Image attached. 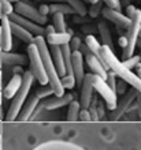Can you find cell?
<instances>
[{"label": "cell", "mask_w": 141, "mask_h": 150, "mask_svg": "<svg viewBox=\"0 0 141 150\" xmlns=\"http://www.w3.org/2000/svg\"><path fill=\"white\" fill-rule=\"evenodd\" d=\"M63 14V15H70V14H74V10L66 3V1H63V3H54L52 6H49V14Z\"/></svg>", "instance_id": "d4e9b609"}, {"label": "cell", "mask_w": 141, "mask_h": 150, "mask_svg": "<svg viewBox=\"0 0 141 150\" xmlns=\"http://www.w3.org/2000/svg\"><path fill=\"white\" fill-rule=\"evenodd\" d=\"M118 42H119V45L122 47V49H125V48L127 47V38H126V36H122Z\"/></svg>", "instance_id": "b9f144b4"}, {"label": "cell", "mask_w": 141, "mask_h": 150, "mask_svg": "<svg viewBox=\"0 0 141 150\" xmlns=\"http://www.w3.org/2000/svg\"><path fill=\"white\" fill-rule=\"evenodd\" d=\"M140 60H141V56H132V57H129L127 60H125V62H122V64L125 66L127 70H133V68H136L140 64Z\"/></svg>", "instance_id": "4dcf8cb0"}, {"label": "cell", "mask_w": 141, "mask_h": 150, "mask_svg": "<svg viewBox=\"0 0 141 150\" xmlns=\"http://www.w3.org/2000/svg\"><path fill=\"white\" fill-rule=\"evenodd\" d=\"M79 111H81V105H79V101H77V100H73V101L69 104V111H67V120H69V122H77V120H78Z\"/></svg>", "instance_id": "484cf974"}, {"label": "cell", "mask_w": 141, "mask_h": 150, "mask_svg": "<svg viewBox=\"0 0 141 150\" xmlns=\"http://www.w3.org/2000/svg\"><path fill=\"white\" fill-rule=\"evenodd\" d=\"M96 111H97V115H99V120L104 116V104L100 103L99 105H96Z\"/></svg>", "instance_id": "60d3db41"}, {"label": "cell", "mask_w": 141, "mask_h": 150, "mask_svg": "<svg viewBox=\"0 0 141 150\" xmlns=\"http://www.w3.org/2000/svg\"><path fill=\"white\" fill-rule=\"evenodd\" d=\"M1 101H3V93L0 91V105H1Z\"/></svg>", "instance_id": "816d5d0a"}, {"label": "cell", "mask_w": 141, "mask_h": 150, "mask_svg": "<svg viewBox=\"0 0 141 150\" xmlns=\"http://www.w3.org/2000/svg\"><path fill=\"white\" fill-rule=\"evenodd\" d=\"M54 94V90H52V87L49 85H44V86H40L37 90H36V96L39 97L40 100L41 98H48V97H51Z\"/></svg>", "instance_id": "f546056e"}, {"label": "cell", "mask_w": 141, "mask_h": 150, "mask_svg": "<svg viewBox=\"0 0 141 150\" xmlns=\"http://www.w3.org/2000/svg\"><path fill=\"white\" fill-rule=\"evenodd\" d=\"M85 59H86V63H88V66H89V68H90V71H92V74L97 75V76H100V78H103L104 81H106L107 70L103 67V64L96 59V56L92 55L90 52H88V53L85 55Z\"/></svg>", "instance_id": "d6986e66"}, {"label": "cell", "mask_w": 141, "mask_h": 150, "mask_svg": "<svg viewBox=\"0 0 141 150\" xmlns=\"http://www.w3.org/2000/svg\"><path fill=\"white\" fill-rule=\"evenodd\" d=\"M78 120H81V122H92V120H90L89 111H88V109H81L79 115H78Z\"/></svg>", "instance_id": "74e56055"}, {"label": "cell", "mask_w": 141, "mask_h": 150, "mask_svg": "<svg viewBox=\"0 0 141 150\" xmlns=\"http://www.w3.org/2000/svg\"><path fill=\"white\" fill-rule=\"evenodd\" d=\"M74 98V94L73 93H64L63 96H54V97H48V98H44L41 101L44 109L47 111H54V109H58V108H62L64 105H69V104L73 101Z\"/></svg>", "instance_id": "30bf717a"}, {"label": "cell", "mask_w": 141, "mask_h": 150, "mask_svg": "<svg viewBox=\"0 0 141 150\" xmlns=\"http://www.w3.org/2000/svg\"><path fill=\"white\" fill-rule=\"evenodd\" d=\"M44 33H45V36H48V34H52V33H55V28H54L52 25H49V26H47V28L44 29Z\"/></svg>", "instance_id": "7bdbcfd3"}, {"label": "cell", "mask_w": 141, "mask_h": 150, "mask_svg": "<svg viewBox=\"0 0 141 150\" xmlns=\"http://www.w3.org/2000/svg\"><path fill=\"white\" fill-rule=\"evenodd\" d=\"M71 34L67 32H55L52 33V34H48V36H45V42H47V45H51V47H54V45H56V47H62V45H66V44L70 42L71 40Z\"/></svg>", "instance_id": "ffe728a7"}, {"label": "cell", "mask_w": 141, "mask_h": 150, "mask_svg": "<svg viewBox=\"0 0 141 150\" xmlns=\"http://www.w3.org/2000/svg\"><path fill=\"white\" fill-rule=\"evenodd\" d=\"M0 7H1V11H3L4 16L11 15L12 12H14V6H12L11 1H8V0H1V1H0Z\"/></svg>", "instance_id": "1f68e13d"}, {"label": "cell", "mask_w": 141, "mask_h": 150, "mask_svg": "<svg viewBox=\"0 0 141 150\" xmlns=\"http://www.w3.org/2000/svg\"><path fill=\"white\" fill-rule=\"evenodd\" d=\"M1 25H0V48L3 52H10L12 48V33L11 26H10V19L8 16L1 18Z\"/></svg>", "instance_id": "8fae6325"}, {"label": "cell", "mask_w": 141, "mask_h": 150, "mask_svg": "<svg viewBox=\"0 0 141 150\" xmlns=\"http://www.w3.org/2000/svg\"><path fill=\"white\" fill-rule=\"evenodd\" d=\"M136 98H137V101H138V116L141 117V94L140 93H137V97H136Z\"/></svg>", "instance_id": "f6af8a7d"}, {"label": "cell", "mask_w": 141, "mask_h": 150, "mask_svg": "<svg viewBox=\"0 0 141 150\" xmlns=\"http://www.w3.org/2000/svg\"><path fill=\"white\" fill-rule=\"evenodd\" d=\"M71 70H73V75L75 78V83L81 86V83L85 76V70H84V56L81 52H74L71 55Z\"/></svg>", "instance_id": "9a60e30c"}, {"label": "cell", "mask_w": 141, "mask_h": 150, "mask_svg": "<svg viewBox=\"0 0 141 150\" xmlns=\"http://www.w3.org/2000/svg\"><path fill=\"white\" fill-rule=\"evenodd\" d=\"M1 81H3V75H1V71H0V89H1Z\"/></svg>", "instance_id": "f907efd6"}, {"label": "cell", "mask_w": 141, "mask_h": 150, "mask_svg": "<svg viewBox=\"0 0 141 150\" xmlns=\"http://www.w3.org/2000/svg\"><path fill=\"white\" fill-rule=\"evenodd\" d=\"M140 37H141V29H140Z\"/></svg>", "instance_id": "db71d44e"}, {"label": "cell", "mask_w": 141, "mask_h": 150, "mask_svg": "<svg viewBox=\"0 0 141 150\" xmlns=\"http://www.w3.org/2000/svg\"><path fill=\"white\" fill-rule=\"evenodd\" d=\"M69 45V48H70V51H71V53H74V52H78L79 51V48H81V40L78 38V37H71V40H70V42L67 44Z\"/></svg>", "instance_id": "d6a6232c"}, {"label": "cell", "mask_w": 141, "mask_h": 150, "mask_svg": "<svg viewBox=\"0 0 141 150\" xmlns=\"http://www.w3.org/2000/svg\"><path fill=\"white\" fill-rule=\"evenodd\" d=\"M29 62L28 56L19 55V53H11V52H3V64L8 66H25Z\"/></svg>", "instance_id": "7402d4cb"}, {"label": "cell", "mask_w": 141, "mask_h": 150, "mask_svg": "<svg viewBox=\"0 0 141 150\" xmlns=\"http://www.w3.org/2000/svg\"><path fill=\"white\" fill-rule=\"evenodd\" d=\"M39 12L41 14V15L47 16L48 14H49V6H47V4H41L39 8Z\"/></svg>", "instance_id": "ab89813d"}, {"label": "cell", "mask_w": 141, "mask_h": 150, "mask_svg": "<svg viewBox=\"0 0 141 150\" xmlns=\"http://www.w3.org/2000/svg\"><path fill=\"white\" fill-rule=\"evenodd\" d=\"M85 45H86V48L89 49L90 53L96 56V59H97L99 62L103 64V67H104L107 71H108L110 68H108V66H107V63H106V60H104V57H103L102 45L99 44V41L96 40V37H93V36H86L85 37Z\"/></svg>", "instance_id": "e0dca14e"}, {"label": "cell", "mask_w": 141, "mask_h": 150, "mask_svg": "<svg viewBox=\"0 0 141 150\" xmlns=\"http://www.w3.org/2000/svg\"><path fill=\"white\" fill-rule=\"evenodd\" d=\"M3 66V51H1V48H0V67Z\"/></svg>", "instance_id": "7dc6e473"}, {"label": "cell", "mask_w": 141, "mask_h": 150, "mask_svg": "<svg viewBox=\"0 0 141 150\" xmlns=\"http://www.w3.org/2000/svg\"><path fill=\"white\" fill-rule=\"evenodd\" d=\"M85 1H89V3L92 4V6H93V4H97L99 1H100V0H85Z\"/></svg>", "instance_id": "c3c4849f"}, {"label": "cell", "mask_w": 141, "mask_h": 150, "mask_svg": "<svg viewBox=\"0 0 141 150\" xmlns=\"http://www.w3.org/2000/svg\"><path fill=\"white\" fill-rule=\"evenodd\" d=\"M136 97H137V90H134V89L133 90H130V91H127V93H125L123 97H122V100L117 104L115 109L111 111V115H110L111 120H118V119H121L122 116H123V113L129 109L130 105L133 104V101L136 100Z\"/></svg>", "instance_id": "9c48e42d"}, {"label": "cell", "mask_w": 141, "mask_h": 150, "mask_svg": "<svg viewBox=\"0 0 141 150\" xmlns=\"http://www.w3.org/2000/svg\"><path fill=\"white\" fill-rule=\"evenodd\" d=\"M102 1L106 4L107 7L114 8V10H118V11H119V8H121V3H119V0H102Z\"/></svg>", "instance_id": "d590c367"}, {"label": "cell", "mask_w": 141, "mask_h": 150, "mask_svg": "<svg viewBox=\"0 0 141 150\" xmlns=\"http://www.w3.org/2000/svg\"><path fill=\"white\" fill-rule=\"evenodd\" d=\"M93 89L102 96L103 101L107 104L106 107L110 111H114L118 104V98L115 91L111 90V87L107 85L106 81L103 78H100V76H97V75H93Z\"/></svg>", "instance_id": "8992f818"}, {"label": "cell", "mask_w": 141, "mask_h": 150, "mask_svg": "<svg viewBox=\"0 0 141 150\" xmlns=\"http://www.w3.org/2000/svg\"><path fill=\"white\" fill-rule=\"evenodd\" d=\"M136 72H137V74H136V75H137L138 78H140V79H141V63H140V64H138L137 67H136Z\"/></svg>", "instance_id": "bcb514c9"}, {"label": "cell", "mask_w": 141, "mask_h": 150, "mask_svg": "<svg viewBox=\"0 0 141 150\" xmlns=\"http://www.w3.org/2000/svg\"><path fill=\"white\" fill-rule=\"evenodd\" d=\"M48 1H52V3H63L64 0H48Z\"/></svg>", "instance_id": "681fc988"}, {"label": "cell", "mask_w": 141, "mask_h": 150, "mask_svg": "<svg viewBox=\"0 0 141 150\" xmlns=\"http://www.w3.org/2000/svg\"><path fill=\"white\" fill-rule=\"evenodd\" d=\"M60 83H62L63 89H67V90H71V89L77 85V83H75L74 75H71V74H66L64 76H62V78H60Z\"/></svg>", "instance_id": "f1b7e54d"}, {"label": "cell", "mask_w": 141, "mask_h": 150, "mask_svg": "<svg viewBox=\"0 0 141 150\" xmlns=\"http://www.w3.org/2000/svg\"><path fill=\"white\" fill-rule=\"evenodd\" d=\"M8 1H11V3H12V1H15V3H16V1H19V0H8Z\"/></svg>", "instance_id": "f5cc1de1"}, {"label": "cell", "mask_w": 141, "mask_h": 150, "mask_svg": "<svg viewBox=\"0 0 141 150\" xmlns=\"http://www.w3.org/2000/svg\"><path fill=\"white\" fill-rule=\"evenodd\" d=\"M21 85H22V75L21 74H14L12 78L10 79V82L7 83V86L4 87L3 96L6 98H12L16 94V91L19 90Z\"/></svg>", "instance_id": "44dd1931"}, {"label": "cell", "mask_w": 141, "mask_h": 150, "mask_svg": "<svg viewBox=\"0 0 141 150\" xmlns=\"http://www.w3.org/2000/svg\"><path fill=\"white\" fill-rule=\"evenodd\" d=\"M14 12L26 18V19L31 21V22H34V23L40 25V26L45 25L48 21L47 16L41 15L37 8H34L33 6H30L28 3H24V1H16V4L14 6Z\"/></svg>", "instance_id": "52a82bcc"}, {"label": "cell", "mask_w": 141, "mask_h": 150, "mask_svg": "<svg viewBox=\"0 0 141 150\" xmlns=\"http://www.w3.org/2000/svg\"><path fill=\"white\" fill-rule=\"evenodd\" d=\"M33 150H86L79 145L67 141H48L37 145Z\"/></svg>", "instance_id": "4fadbf2b"}, {"label": "cell", "mask_w": 141, "mask_h": 150, "mask_svg": "<svg viewBox=\"0 0 141 150\" xmlns=\"http://www.w3.org/2000/svg\"><path fill=\"white\" fill-rule=\"evenodd\" d=\"M10 26H11L12 36H15L16 38L22 40V41H25V42H28V44L34 42V37H33V34H31L30 32H28L26 29H24L22 26H19V25L14 23V22H11V21H10Z\"/></svg>", "instance_id": "603a6c76"}, {"label": "cell", "mask_w": 141, "mask_h": 150, "mask_svg": "<svg viewBox=\"0 0 141 150\" xmlns=\"http://www.w3.org/2000/svg\"><path fill=\"white\" fill-rule=\"evenodd\" d=\"M49 53H51V57H52V60H54V66H55V68H56V72H58L59 78L64 76V75L67 74V71H66V66H64V60H63L62 48L54 45V47H51Z\"/></svg>", "instance_id": "ac0fdd59"}, {"label": "cell", "mask_w": 141, "mask_h": 150, "mask_svg": "<svg viewBox=\"0 0 141 150\" xmlns=\"http://www.w3.org/2000/svg\"><path fill=\"white\" fill-rule=\"evenodd\" d=\"M64 1H66L78 15L84 16L86 12H88V10H86V7H85V3H84L82 0H64Z\"/></svg>", "instance_id": "83f0119b"}, {"label": "cell", "mask_w": 141, "mask_h": 150, "mask_svg": "<svg viewBox=\"0 0 141 150\" xmlns=\"http://www.w3.org/2000/svg\"><path fill=\"white\" fill-rule=\"evenodd\" d=\"M126 86H127V83H126L123 79L118 81L117 86H115V93H118V94H125L126 93Z\"/></svg>", "instance_id": "e575fe53"}, {"label": "cell", "mask_w": 141, "mask_h": 150, "mask_svg": "<svg viewBox=\"0 0 141 150\" xmlns=\"http://www.w3.org/2000/svg\"><path fill=\"white\" fill-rule=\"evenodd\" d=\"M33 81H34V76L31 74V71H25L24 75H22V85H21L19 90L16 91V94L12 97L11 105L8 108L7 116H6L7 122H14V120H16L21 109L24 107L25 101L28 98V94H29V91H30L31 85H33Z\"/></svg>", "instance_id": "3957f363"}, {"label": "cell", "mask_w": 141, "mask_h": 150, "mask_svg": "<svg viewBox=\"0 0 141 150\" xmlns=\"http://www.w3.org/2000/svg\"><path fill=\"white\" fill-rule=\"evenodd\" d=\"M93 74H85L81 83V94H79V105L81 109H88L93 98Z\"/></svg>", "instance_id": "ba28073f"}, {"label": "cell", "mask_w": 141, "mask_h": 150, "mask_svg": "<svg viewBox=\"0 0 141 150\" xmlns=\"http://www.w3.org/2000/svg\"><path fill=\"white\" fill-rule=\"evenodd\" d=\"M99 12H102V3H100V1H99L97 4H93V6L90 7L89 15L92 16V18H94L96 15H99Z\"/></svg>", "instance_id": "8d00e7d4"}, {"label": "cell", "mask_w": 141, "mask_h": 150, "mask_svg": "<svg viewBox=\"0 0 141 150\" xmlns=\"http://www.w3.org/2000/svg\"><path fill=\"white\" fill-rule=\"evenodd\" d=\"M97 28H99V33H100V38L103 40V44L114 51V41H112V36H111L110 28H108L107 23L106 22H103V21L102 22H99Z\"/></svg>", "instance_id": "cb8c5ba5"}, {"label": "cell", "mask_w": 141, "mask_h": 150, "mask_svg": "<svg viewBox=\"0 0 141 150\" xmlns=\"http://www.w3.org/2000/svg\"><path fill=\"white\" fill-rule=\"evenodd\" d=\"M28 59L30 62V67H31V74L34 76V79L39 81V83L41 86L47 85L48 83V78L47 74H45V70H44L43 62H41V57H40L39 49L37 47L33 44H29L28 47Z\"/></svg>", "instance_id": "5b68a950"}, {"label": "cell", "mask_w": 141, "mask_h": 150, "mask_svg": "<svg viewBox=\"0 0 141 150\" xmlns=\"http://www.w3.org/2000/svg\"><path fill=\"white\" fill-rule=\"evenodd\" d=\"M102 14L107 21H110V22L115 23L117 26H121V28H123V29L129 28L130 18H127V16H126L125 14H122L121 11L114 10V8H110V7H103L102 8Z\"/></svg>", "instance_id": "7c38bea8"}, {"label": "cell", "mask_w": 141, "mask_h": 150, "mask_svg": "<svg viewBox=\"0 0 141 150\" xmlns=\"http://www.w3.org/2000/svg\"><path fill=\"white\" fill-rule=\"evenodd\" d=\"M0 1H1V0H0Z\"/></svg>", "instance_id": "11a10c76"}, {"label": "cell", "mask_w": 141, "mask_h": 150, "mask_svg": "<svg viewBox=\"0 0 141 150\" xmlns=\"http://www.w3.org/2000/svg\"><path fill=\"white\" fill-rule=\"evenodd\" d=\"M8 19L11 21V22H14V23L22 26L24 29H26V30L30 32L33 36H44V29L41 28L40 25H37V23H34V22H31V21L26 19V18H24V16L18 15V14H15V12H12L11 15H8Z\"/></svg>", "instance_id": "5bb4252c"}, {"label": "cell", "mask_w": 141, "mask_h": 150, "mask_svg": "<svg viewBox=\"0 0 141 150\" xmlns=\"http://www.w3.org/2000/svg\"><path fill=\"white\" fill-rule=\"evenodd\" d=\"M40 101H41V100L36 94L30 96V98H29L28 101H25L24 107H22V109H21V112L16 119H18L19 122H29L31 119V116H33V113H34L36 108H37Z\"/></svg>", "instance_id": "2e32d148"}, {"label": "cell", "mask_w": 141, "mask_h": 150, "mask_svg": "<svg viewBox=\"0 0 141 150\" xmlns=\"http://www.w3.org/2000/svg\"><path fill=\"white\" fill-rule=\"evenodd\" d=\"M136 10H137V8L134 7L133 4H129V6L126 7V16H127V18H132V16L134 15Z\"/></svg>", "instance_id": "f35d334b"}, {"label": "cell", "mask_w": 141, "mask_h": 150, "mask_svg": "<svg viewBox=\"0 0 141 150\" xmlns=\"http://www.w3.org/2000/svg\"><path fill=\"white\" fill-rule=\"evenodd\" d=\"M52 22H54V28H55V32H66V21H64V15L63 14H52Z\"/></svg>", "instance_id": "4316f807"}, {"label": "cell", "mask_w": 141, "mask_h": 150, "mask_svg": "<svg viewBox=\"0 0 141 150\" xmlns=\"http://www.w3.org/2000/svg\"><path fill=\"white\" fill-rule=\"evenodd\" d=\"M140 29H141V10H136L134 15L130 18V25L127 28V47L122 52V62L132 57L134 53V49L137 47V41L140 37Z\"/></svg>", "instance_id": "277c9868"}, {"label": "cell", "mask_w": 141, "mask_h": 150, "mask_svg": "<svg viewBox=\"0 0 141 150\" xmlns=\"http://www.w3.org/2000/svg\"><path fill=\"white\" fill-rule=\"evenodd\" d=\"M34 45L39 49L40 57H41L44 70H45V74H47V78H48V85L52 87L55 96H63L64 94V89H63L62 83H60V78H59L56 68L54 66V60L51 57V53H49V49H48V45L45 42L44 36H36Z\"/></svg>", "instance_id": "6da1fadb"}, {"label": "cell", "mask_w": 141, "mask_h": 150, "mask_svg": "<svg viewBox=\"0 0 141 150\" xmlns=\"http://www.w3.org/2000/svg\"><path fill=\"white\" fill-rule=\"evenodd\" d=\"M24 70H22V67L21 66H15L14 67V74H21V75H24Z\"/></svg>", "instance_id": "ee69618b"}, {"label": "cell", "mask_w": 141, "mask_h": 150, "mask_svg": "<svg viewBox=\"0 0 141 150\" xmlns=\"http://www.w3.org/2000/svg\"><path fill=\"white\" fill-rule=\"evenodd\" d=\"M102 53H103L104 60H106L107 66H108V68H110L111 71L117 75V76H119L121 79H123L126 83H129L134 90H137V93L141 94V79L138 78L133 71L127 70V68L122 64V62L118 60V57L115 56V53H114L112 49H110V48L106 47V45H103L102 47Z\"/></svg>", "instance_id": "7a4b0ae2"}, {"label": "cell", "mask_w": 141, "mask_h": 150, "mask_svg": "<svg viewBox=\"0 0 141 150\" xmlns=\"http://www.w3.org/2000/svg\"><path fill=\"white\" fill-rule=\"evenodd\" d=\"M117 75L114 74L112 71H110V72H107V78H106V82H107V85L111 87V90H114L115 91V86H117ZM117 94V93H115Z\"/></svg>", "instance_id": "836d02e7"}]
</instances>
